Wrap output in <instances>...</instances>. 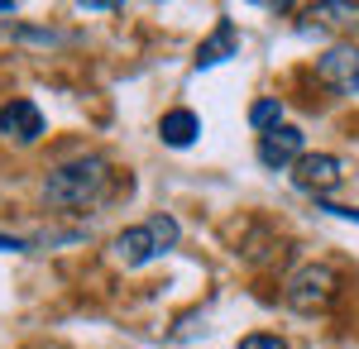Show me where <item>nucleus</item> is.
I'll list each match as a JSON object with an SVG mask.
<instances>
[{"label":"nucleus","mask_w":359,"mask_h":349,"mask_svg":"<svg viewBox=\"0 0 359 349\" xmlns=\"http://www.w3.org/2000/svg\"><path fill=\"white\" fill-rule=\"evenodd\" d=\"M106 191H111V163L101 158V153H77V158L57 163L53 172L43 177V201L57 206V211L96 206Z\"/></svg>","instance_id":"1"},{"label":"nucleus","mask_w":359,"mask_h":349,"mask_svg":"<svg viewBox=\"0 0 359 349\" xmlns=\"http://www.w3.org/2000/svg\"><path fill=\"white\" fill-rule=\"evenodd\" d=\"M172 244H177V220H172V215H154V220H144V225L120 230L115 244H111V254H115V264H125V268H144V264L163 259Z\"/></svg>","instance_id":"2"},{"label":"nucleus","mask_w":359,"mask_h":349,"mask_svg":"<svg viewBox=\"0 0 359 349\" xmlns=\"http://www.w3.org/2000/svg\"><path fill=\"white\" fill-rule=\"evenodd\" d=\"M340 292V273L331 264H302V268L287 278V287H283V301L292 306V311H302V316H316V311H326Z\"/></svg>","instance_id":"3"},{"label":"nucleus","mask_w":359,"mask_h":349,"mask_svg":"<svg viewBox=\"0 0 359 349\" xmlns=\"http://www.w3.org/2000/svg\"><path fill=\"white\" fill-rule=\"evenodd\" d=\"M321 86H331L335 96H359V43H335L316 62Z\"/></svg>","instance_id":"4"},{"label":"nucleus","mask_w":359,"mask_h":349,"mask_svg":"<svg viewBox=\"0 0 359 349\" xmlns=\"http://www.w3.org/2000/svg\"><path fill=\"white\" fill-rule=\"evenodd\" d=\"M340 158L335 153H306L297 167H292V182H297V191H306V196H316V201H326L335 187H340Z\"/></svg>","instance_id":"5"},{"label":"nucleus","mask_w":359,"mask_h":349,"mask_svg":"<svg viewBox=\"0 0 359 349\" xmlns=\"http://www.w3.org/2000/svg\"><path fill=\"white\" fill-rule=\"evenodd\" d=\"M306 158V139L302 130H292V125H278V130H269V135H259V163L264 167H297V163Z\"/></svg>","instance_id":"6"},{"label":"nucleus","mask_w":359,"mask_h":349,"mask_svg":"<svg viewBox=\"0 0 359 349\" xmlns=\"http://www.w3.org/2000/svg\"><path fill=\"white\" fill-rule=\"evenodd\" d=\"M0 135L15 139V144H34V139L43 135V115H39V106L25 101V96L5 101V106H0Z\"/></svg>","instance_id":"7"},{"label":"nucleus","mask_w":359,"mask_h":349,"mask_svg":"<svg viewBox=\"0 0 359 349\" xmlns=\"http://www.w3.org/2000/svg\"><path fill=\"white\" fill-rule=\"evenodd\" d=\"M240 53V29H235V20H216V29H211V39L196 48V72L201 67H216V62H225V57Z\"/></svg>","instance_id":"8"},{"label":"nucleus","mask_w":359,"mask_h":349,"mask_svg":"<svg viewBox=\"0 0 359 349\" xmlns=\"http://www.w3.org/2000/svg\"><path fill=\"white\" fill-rule=\"evenodd\" d=\"M158 135H163L168 149H187V144L201 135V120H196L192 110H168L163 120H158Z\"/></svg>","instance_id":"9"},{"label":"nucleus","mask_w":359,"mask_h":349,"mask_svg":"<svg viewBox=\"0 0 359 349\" xmlns=\"http://www.w3.org/2000/svg\"><path fill=\"white\" fill-rule=\"evenodd\" d=\"M311 20H321V25H340V29H355L359 25V5H345V0H321V5H311Z\"/></svg>","instance_id":"10"},{"label":"nucleus","mask_w":359,"mask_h":349,"mask_svg":"<svg viewBox=\"0 0 359 349\" xmlns=\"http://www.w3.org/2000/svg\"><path fill=\"white\" fill-rule=\"evenodd\" d=\"M249 125H254L259 135L278 130V125H283V101H278V96H264V101H254V106H249Z\"/></svg>","instance_id":"11"},{"label":"nucleus","mask_w":359,"mask_h":349,"mask_svg":"<svg viewBox=\"0 0 359 349\" xmlns=\"http://www.w3.org/2000/svg\"><path fill=\"white\" fill-rule=\"evenodd\" d=\"M235 349H287V345H283L278 335H245Z\"/></svg>","instance_id":"12"},{"label":"nucleus","mask_w":359,"mask_h":349,"mask_svg":"<svg viewBox=\"0 0 359 349\" xmlns=\"http://www.w3.org/2000/svg\"><path fill=\"white\" fill-rule=\"evenodd\" d=\"M321 211L340 215V220H359V211H355V206H331V201H321Z\"/></svg>","instance_id":"13"},{"label":"nucleus","mask_w":359,"mask_h":349,"mask_svg":"<svg viewBox=\"0 0 359 349\" xmlns=\"http://www.w3.org/2000/svg\"><path fill=\"white\" fill-rule=\"evenodd\" d=\"M15 249H25V240H15V235H0V254H15Z\"/></svg>","instance_id":"14"}]
</instances>
